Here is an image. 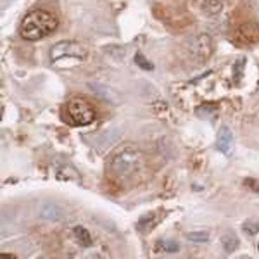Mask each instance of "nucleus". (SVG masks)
<instances>
[{
	"mask_svg": "<svg viewBox=\"0 0 259 259\" xmlns=\"http://www.w3.org/2000/svg\"><path fill=\"white\" fill-rule=\"evenodd\" d=\"M57 19L54 18L47 11H31L24 16L23 23H21V36L28 41H36L45 38L52 31H56L57 28Z\"/></svg>",
	"mask_w": 259,
	"mask_h": 259,
	"instance_id": "f257e3e1",
	"label": "nucleus"
},
{
	"mask_svg": "<svg viewBox=\"0 0 259 259\" xmlns=\"http://www.w3.org/2000/svg\"><path fill=\"white\" fill-rule=\"evenodd\" d=\"M144 164V154L135 145H123L116 150V154L111 159V169L116 177L130 178L135 173H139Z\"/></svg>",
	"mask_w": 259,
	"mask_h": 259,
	"instance_id": "f03ea898",
	"label": "nucleus"
},
{
	"mask_svg": "<svg viewBox=\"0 0 259 259\" xmlns=\"http://www.w3.org/2000/svg\"><path fill=\"white\" fill-rule=\"evenodd\" d=\"M66 112H68V118L73 124L76 126H87L95 121V111L87 100L80 97H73L68 100L66 104Z\"/></svg>",
	"mask_w": 259,
	"mask_h": 259,
	"instance_id": "7ed1b4c3",
	"label": "nucleus"
},
{
	"mask_svg": "<svg viewBox=\"0 0 259 259\" xmlns=\"http://www.w3.org/2000/svg\"><path fill=\"white\" fill-rule=\"evenodd\" d=\"M66 57H73L76 61H85L89 57V49L85 47L80 41H73V40H64L56 44L50 49V61L57 62Z\"/></svg>",
	"mask_w": 259,
	"mask_h": 259,
	"instance_id": "20e7f679",
	"label": "nucleus"
},
{
	"mask_svg": "<svg viewBox=\"0 0 259 259\" xmlns=\"http://www.w3.org/2000/svg\"><path fill=\"white\" fill-rule=\"evenodd\" d=\"M187 50L195 62H206L212 56V40L209 35L200 33L187 41Z\"/></svg>",
	"mask_w": 259,
	"mask_h": 259,
	"instance_id": "39448f33",
	"label": "nucleus"
},
{
	"mask_svg": "<svg viewBox=\"0 0 259 259\" xmlns=\"http://www.w3.org/2000/svg\"><path fill=\"white\" fill-rule=\"evenodd\" d=\"M216 149L223 152L225 156H232L233 154V133L228 126H221L218 132V139H216Z\"/></svg>",
	"mask_w": 259,
	"mask_h": 259,
	"instance_id": "423d86ee",
	"label": "nucleus"
},
{
	"mask_svg": "<svg viewBox=\"0 0 259 259\" xmlns=\"http://www.w3.org/2000/svg\"><path fill=\"white\" fill-rule=\"evenodd\" d=\"M237 38L244 41V44H256V41H259V26L254 23L242 24L239 31H237Z\"/></svg>",
	"mask_w": 259,
	"mask_h": 259,
	"instance_id": "0eeeda50",
	"label": "nucleus"
},
{
	"mask_svg": "<svg viewBox=\"0 0 259 259\" xmlns=\"http://www.w3.org/2000/svg\"><path fill=\"white\" fill-rule=\"evenodd\" d=\"M157 225V212H147L145 216H142V220L137 223V230L142 233L150 232Z\"/></svg>",
	"mask_w": 259,
	"mask_h": 259,
	"instance_id": "6e6552de",
	"label": "nucleus"
},
{
	"mask_svg": "<svg viewBox=\"0 0 259 259\" xmlns=\"http://www.w3.org/2000/svg\"><path fill=\"white\" fill-rule=\"evenodd\" d=\"M221 244H223V249L227 250V252H235L237 249H239V239H237L235 233H225L223 239H221Z\"/></svg>",
	"mask_w": 259,
	"mask_h": 259,
	"instance_id": "1a4fd4ad",
	"label": "nucleus"
},
{
	"mask_svg": "<svg viewBox=\"0 0 259 259\" xmlns=\"http://www.w3.org/2000/svg\"><path fill=\"white\" fill-rule=\"evenodd\" d=\"M74 237H76V242L81 245V247H90L92 245V235L87 228L76 227L74 228Z\"/></svg>",
	"mask_w": 259,
	"mask_h": 259,
	"instance_id": "9d476101",
	"label": "nucleus"
},
{
	"mask_svg": "<svg viewBox=\"0 0 259 259\" xmlns=\"http://www.w3.org/2000/svg\"><path fill=\"white\" fill-rule=\"evenodd\" d=\"M157 250L164 254H177L180 250V245L178 242H173V240H159L157 242Z\"/></svg>",
	"mask_w": 259,
	"mask_h": 259,
	"instance_id": "9b49d317",
	"label": "nucleus"
},
{
	"mask_svg": "<svg viewBox=\"0 0 259 259\" xmlns=\"http://www.w3.org/2000/svg\"><path fill=\"white\" fill-rule=\"evenodd\" d=\"M187 240L194 242V244H204L209 240V233L207 232H189L187 233Z\"/></svg>",
	"mask_w": 259,
	"mask_h": 259,
	"instance_id": "f8f14e48",
	"label": "nucleus"
},
{
	"mask_svg": "<svg viewBox=\"0 0 259 259\" xmlns=\"http://www.w3.org/2000/svg\"><path fill=\"white\" fill-rule=\"evenodd\" d=\"M202 9L206 14H218V12L221 11V4H220V0H206V4L202 6Z\"/></svg>",
	"mask_w": 259,
	"mask_h": 259,
	"instance_id": "ddd939ff",
	"label": "nucleus"
},
{
	"mask_svg": "<svg viewBox=\"0 0 259 259\" xmlns=\"http://www.w3.org/2000/svg\"><path fill=\"white\" fill-rule=\"evenodd\" d=\"M242 230H244L249 237H254L256 233H259V223L256 220H247V221H244V225H242Z\"/></svg>",
	"mask_w": 259,
	"mask_h": 259,
	"instance_id": "4468645a",
	"label": "nucleus"
},
{
	"mask_svg": "<svg viewBox=\"0 0 259 259\" xmlns=\"http://www.w3.org/2000/svg\"><path fill=\"white\" fill-rule=\"evenodd\" d=\"M135 62L140 66L142 69H147V71H152V69H154V66L150 64V62H149L147 59H145V57L142 56L140 52H137V54H135Z\"/></svg>",
	"mask_w": 259,
	"mask_h": 259,
	"instance_id": "2eb2a0df",
	"label": "nucleus"
},
{
	"mask_svg": "<svg viewBox=\"0 0 259 259\" xmlns=\"http://www.w3.org/2000/svg\"><path fill=\"white\" fill-rule=\"evenodd\" d=\"M2 257H11V259H16V256H12V254H7V252H2Z\"/></svg>",
	"mask_w": 259,
	"mask_h": 259,
	"instance_id": "dca6fc26",
	"label": "nucleus"
},
{
	"mask_svg": "<svg viewBox=\"0 0 259 259\" xmlns=\"http://www.w3.org/2000/svg\"><path fill=\"white\" fill-rule=\"evenodd\" d=\"M257 250H259V244H257Z\"/></svg>",
	"mask_w": 259,
	"mask_h": 259,
	"instance_id": "f3484780",
	"label": "nucleus"
}]
</instances>
